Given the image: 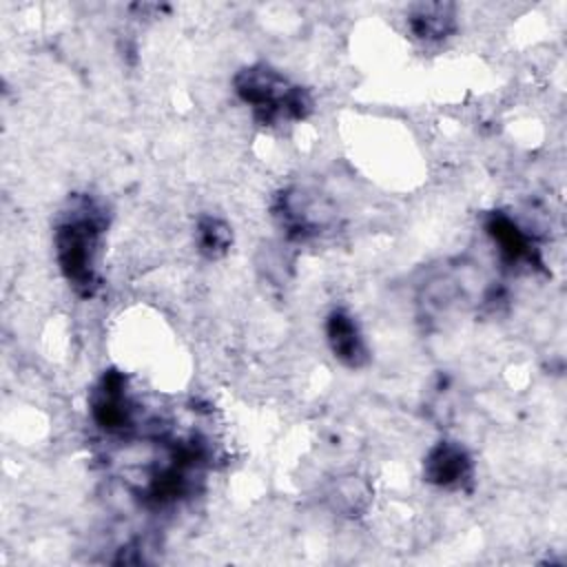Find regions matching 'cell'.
<instances>
[{
    "mask_svg": "<svg viewBox=\"0 0 567 567\" xmlns=\"http://www.w3.org/2000/svg\"><path fill=\"white\" fill-rule=\"evenodd\" d=\"M487 235L492 237L498 257L509 268H538L540 255L532 235L507 213H492L485 224Z\"/></svg>",
    "mask_w": 567,
    "mask_h": 567,
    "instance_id": "cell-5",
    "label": "cell"
},
{
    "mask_svg": "<svg viewBox=\"0 0 567 567\" xmlns=\"http://www.w3.org/2000/svg\"><path fill=\"white\" fill-rule=\"evenodd\" d=\"M474 461L470 452L456 441L434 443L423 458L425 483L441 489H463L472 483Z\"/></svg>",
    "mask_w": 567,
    "mask_h": 567,
    "instance_id": "cell-4",
    "label": "cell"
},
{
    "mask_svg": "<svg viewBox=\"0 0 567 567\" xmlns=\"http://www.w3.org/2000/svg\"><path fill=\"white\" fill-rule=\"evenodd\" d=\"M410 31L425 42H439L456 29V7L450 2H421L408 16Z\"/></svg>",
    "mask_w": 567,
    "mask_h": 567,
    "instance_id": "cell-7",
    "label": "cell"
},
{
    "mask_svg": "<svg viewBox=\"0 0 567 567\" xmlns=\"http://www.w3.org/2000/svg\"><path fill=\"white\" fill-rule=\"evenodd\" d=\"M326 341L332 357L346 368H363L370 359L365 337L346 308H334L326 317Z\"/></svg>",
    "mask_w": 567,
    "mask_h": 567,
    "instance_id": "cell-6",
    "label": "cell"
},
{
    "mask_svg": "<svg viewBox=\"0 0 567 567\" xmlns=\"http://www.w3.org/2000/svg\"><path fill=\"white\" fill-rule=\"evenodd\" d=\"M91 416L109 434H124L135 427L137 403L133 401L126 377L117 370H109L100 377L89 399Z\"/></svg>",
    "mask_w": 567,
    "mask_h": 567,
    "instance_id": "cell-3",
    "label": "cell"
},
{
    "mask_svg": "<svg viewBox=\"0 0 567 567\" xmlns=\"http://www.w3.org/2000/svg\"><path fill=\"white\" fill-rule=\"evenodd\" d=\"M237 97L250 106L252 115L261 124H284L306 120L312 111L310 93L290 82L281 71L270 64L257 62L244 66L235 80Z\"/></svg>",
    "mask_w": 567,
    "mask_h": 567,
    "instance_id": "cell-2",
    "label": "cell"
},
{
    "mask_svg": "<svg viewBox=\"0 0 567 567\" xmlns=\"http://www.w3.org/2000/svg\"><path fill=\"white\" fill-rule=\"evenodd\" d=\"M109 228V208L93 195H73L53 228V250L64 281L80 297L100 288V248Z\"/></svg>",
    "mask_w": 567,
    "mask_h": 567,
    "instance_id": "cell-1",
    "label": "cell"
},
{
    "mask_svg": "<svg viewBox=\"0 0 567 567\" xmlns=\"http://www.w3.org/2000/svg\"><path fill=\"white\" fill-rule=\"evenodd\" d=\"M195 241H197V250L204 257L217 259L228 252V248L233 244V230L224 219H219L215 215H202L197 219Z\"/></svg>",
    "mask_w": 567,
    "mask_h": 567,
    "instance_id": "cell-8",
    "label": "cell"
}]
</instances>
